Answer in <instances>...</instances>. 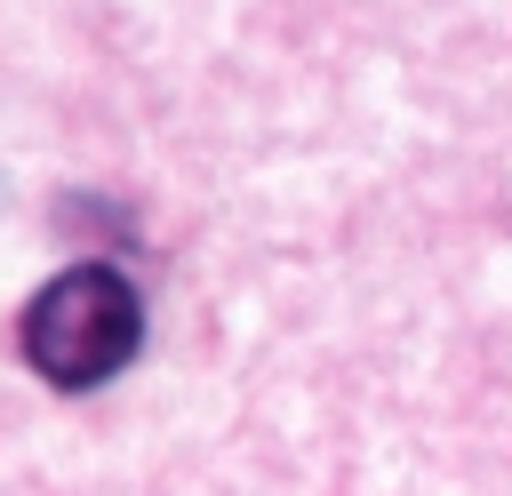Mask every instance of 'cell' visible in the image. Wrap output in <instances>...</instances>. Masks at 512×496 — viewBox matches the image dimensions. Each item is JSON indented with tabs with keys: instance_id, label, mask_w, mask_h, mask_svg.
<instances>
[{
	"instance_id": "cell-1",
	"label": "cell",
	"mask_w": 512,
	"mask_h": 496,
	"mask_svg": "<svg viewBox=\"0 0 512 496\" xmlns=\"http://www.w3.org/2000/svg\"><path fill=\"white\" fill-rule=\"evenodd\" d=\"M144 352V296L120 264H64L24 304V360L56 392H96Z\"/></svg>"
}]
</instances>
